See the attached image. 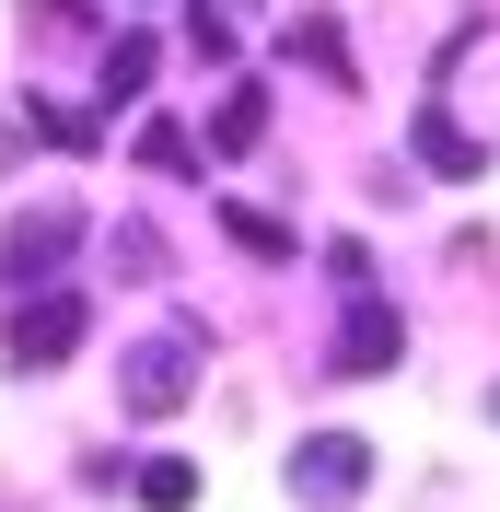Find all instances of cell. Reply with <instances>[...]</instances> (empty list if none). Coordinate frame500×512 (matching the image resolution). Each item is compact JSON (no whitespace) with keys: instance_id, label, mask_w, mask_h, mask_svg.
I'll return each mask as SVG.
<instances>
[{"instance_id":"4fadbf2b","label":"cell","mask_w":500,"mask_h":512,"mask_svg":"<svg viewBox=\"0 0 500 512\" xmlns=\"http://www.w3.org/2000/svg\"><path fill=\"white\" fill-rule=\"evenodd\" d=\"M187 47H198V59H233V24H221L210 0H198V12H187Z\"/></svg>"},{"instance_id":"8992f818","label":"cell","mask_w":500,"mask_h":512,"mask_svg":"<svg viewBox=\"0 0 500 512\" xmlns=\"http://www.w3.org/2000/svg\"><path fill=\"white\" fill-rule=\"evenodd\" d=\"M407 140H419V163H431V175H489V140H466L442 105H419V117H407Z\"/></svg>"},{"instance_id":"5b68a950","label":"cell","mask_w":500,"mask_h":512,"mask_svg":"<svg viewBox=\"0 0 500 512\" xmlns=\"http://www.w3.org/2000/svg\"><path fill=\"white\" fill-rule=\"evenodd\" d=\"M396 350H407L396 303H384V291H349V326H338V350H326V373H338V384H373V373H396Z\"/></svg>"},{"instance_id":"7a4b0ae2","label":"cell","mask_w":500,"mask_h":512,"mask_svg":"<svg viewBox=\"0 0 500 512\" xmlns=\"http://www.w3.org/2000/svg\"><path fill=\"white\" fill-rule=\"evenodd\" d=\"M187 396H198V338H140V350H128V373H117L128 419H175Z\"/></svg>"},{"instance_id":"7c38bea8","label":"cell","mask_w":500,"mask_h":512,"mask_svg":"<svg viewBox=\"0 0 500 512\" xmlns=\"http://www.w3.org/2000/svg\"><path fill=\"white\" fill-rule=\"evenodd\" d=\"M221 222H233V245H245V256H291V233L268 222V210H221Z\"/></svg>"},{"instance_id":"52a82bcc","label":"cell","mask_w":500,"mask_h":512,"mask_svg":"<svg viewBox=\"0 0 500 512\" xmlns=\"http://www.w3.org/2000/svg\"><path fill=\"white\" fill-rule=\"evenodd\" d=\"M152 70H163L152 35H105V105H140V94H152Z\"/></svg>"},{"instance_id":"6da1fadb","label":"cell","mask_w":500,"mask_h":512,"mask_svg":"<svg viewBox=\"0 0 500 512\" xmlns=\"http://www.w3.org/2000/svg\"><path fill=\"white\" fill-rule=\"evenodd\" d=\"M82 338H94V303H82V291H35V303H12V326H0V350H12V373H59L70 350H82Z\"/></svg>"},{"instance_id":"ba28073f","label":"cell","mask_w":500,"mask_h":512,"mask_svg":"<svg viewBox=\"0 0 500 512\" xmlns=\"http://www.w3.org/2000/svg\"><path fill=\"white\" fill-rule=\"evenodd\" d=\"M128 489H140V512H198V466H187V454H140Z\"/></svg>"},{"instance_id":"277c9868","label":"cell","mask_w":500,"mask_h":512,"mask_svg":"<svg viewBox=\"0 0 500 512\" xmlns=\"http://www.w3.org/2000/svg\"><path fill=\"white\" fill-rule=\"evenodd\" d=\"M70 245H82V210H70V198H47V210H24V222L0 233V280L47 291V280L70 268Z\"/></svg>"},{"instance_id":"8fae6325","label":"cell","mask_w":500,"mask_h":512,"mask_svg":"<svg viewBox=\"0 0 500 512\" xmlns=\"http://www.w3.org/2000/svg\"><path fill=\"white\" fill-rule=\"evenodd\" d=\"M140 163H152V175H187V128H175V117H152V128H140Z\"/></svg>"},{"instance_id":"30bf717a","label":"cell","mask_w":500,"mask_h":512,"mask_svg":"<svg viewBox=\"0 0 500 512\" xmlns=\"http://www.w3.org/2000/svg\"><path fill=\"white\" fill-rule=\"evenodd\" d=\"M291 59H314V70L349 94V47H338V24H326V12H303V24H291Z\"/></svg>"},{"instance_id":"9c48e42d","label":"cell","mask_w":500,"mask_h":512,"mask_svg":"<svg viewBox=\"0 0 500 512\" xmlns=\"http://www.w3.org/2000/svg\"><path fill=\"white\" fill-rule=\"evenodd\" d=\"M256 140H268V94H245V82H233V94H221V117H210V152H256Z\"/></svg>"},{"instance_id":"3957f363","label":"cell","mask_w":500,"mask_h":512,"mask_svg":"<svg viewBox=\"0 0 500 512\" xmlns=\"http://www.w3.org/2000/svg\"><path fill=\"white\" fill-rule=\"evenodd\" d=\"M373 489V443L361 431H314L303 454H291V501H314V512H349Z\"/></svg>"}]
</instances>
